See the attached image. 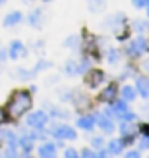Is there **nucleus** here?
Returning <instances> with one entry per match:
<instances>
[{
	"label": "nucleus",
	"instance_id": "nucleus-9",
	"mask_svg": "<svg viewBox=\"0 0 149 158\" xmlns=\"http://www.w3.org/2000/svg\"><path fill=\"white\" fill-rule=\"evenodd\" d=\"M137 90L142 98H149V80L137 78Z\"/></svg>",
	"mask_w": 149,
	"mask_h": 158
},
{
	"label": "nucleus",
	"instance_id": "nucleus-31",
	"mask_svg": "<svg viewBox=\"0 0 149 158\" xmlns=\"http://www.w3.org/2000/svg\"><path fill=\"white\" fill-rule=\"evenodd\" d=\"M146 70L149 71V61H147V63H146Z\"/></svg>",
	"mask_w": 149,
	"mask_h": 158
},
{
	"label": "nucleus",
	"instance_id": "nucleus-21",
	"mask_svg": "<svg viewBox=\"0 0 149 158\" xmlns=\"http://www.w3.org/2000/svg\"><path fill=\"white\" fill-rule=\"evenodd\" d=\"M103 2H104V0H89V4H90L92 9H97L99 5H103Z\"/></svg>",
	"mask_w": 149,
	"mask_h": 158
},
{
	"label": "nucleus",
	"instance_id": "nucleus-7",
	"mask_svg": "<svg viewBox=\"0 0 149 158\" xmlns=\"http://www.w3.org/2000/svg\"><path fill=\"white\" fill-rule=\"evenodd\" d=\"M115 98H116V85H115V84L107 85V87L103 90V94L99 96L101 101H113Z\"/></svg>",
	"mask_w": 149,
	"mask_h": 158
},
{
	"label": "nucleus",
	"instance_id": "nucleus-15",
	"mask_svg": "<svg viewBox=\"0 0 149 158\" xmlns=\"http://www.w3.org/2000/svg\"><path fill=\"white\" fill-rule=\"evenodd\" d=\"M18 143L24 148V151H30L31 146H33V135H23V137L18 139Z\"/></svg>",
	"mask_w": 149,
	"mask_h": 158
},
{
	"label": "nucleus",
	"instance_id": "nucleus-4",
	"mask_svg": "<svg viewBox=\"0 0 149 158\" xmlns=\"http://www.w3.org/2000/svg\"><path fill=\"white\" fill-rule=\"evenodd\" d=\"M144 51H146L144 38H137V40H134V42L128 45V52H130L132 56H140Z\"/></svg>",
	"mask_w": 149,
	"mask_h": 158
},
{
	"label": "nucleus",
	"instance_id": "nucleus-5",
	"mask_svg": "<svg viewBox=\"0 0 149 158\" xmlns=\"http://www.w3.org/2000/svg\"><path fill=\"white\" fill-rule=\"evenodd\" d=\"M0 141L7 143L10 148H16V146H18V137H16V134L10 132V130H0Z\"/></svg>",
	"mask_w": 149,
	"mask_h": 158
},
{
	"label": "nucleus",
	"instance_id": "nucleus-20",
	"mask_svg": "<svg viewBox=\"0 0 149 158\" xmlns=\"http://www.w3.org/2000/svg\"><path fill=\"white\" fill-rule=\"evenodd\" d=\"M118 116H120L121 120H127V122H130V120H134V118H135V115H134V113H130V111H123V113H120Z\"/></svg>",
	"mask_w": 149,
	"mask_h": 158
},
{
	"label": "nucleus",
	"instance_id": "nucleus-1",
	"mask_svg": "<svg viewBox=\"0 0 149 158\" xmlns=\"http://www.w3.org/2000/svg\"><path fill=\"white\" fill-rule=\"evenodd\" d=\"M30 108H31V96H30V92H26V90H18L10 98L9 104H7V111H9L10 116L18 118V116L24 115Z\"/></svg>",
	"mask_w": 149,
	"mask_h": 158
},
{
	"label": "nucleus",
	"instance_id": "nucleus-19",
	"mask_svg": "<svg viewBox=\"0 0 149 158\" xmlns=\"http://www.w3.org/2000/svg\"><path fill=\"white\" fill-rule=\"evenodd\" d=\"M113 111H115V115H120V113H123V111H127V104L123 101H116L115 104H113Z\"/></svg>",
	"mask_w": 149,
	"mask_h": 158
},
{
	"label": "nucleus",
	"instance_id": "nucleus-27",
	"mask_svg": "<svg viewBox=\"0 0 149 158\" xmlns=\"http://www.w3.org/2000/svg\"><path fill=\"white\" fill-rule=\"evenodd\" d=\"M140 148H149V139H142V143H140Z\"/></svg>",
	"mask_w": 149,
	"mask_h": 158
},
{
	"label": "nucleus",
	"instance_id": "nucleus-16",
	"mask_svg": "<svg viewBox=\"0 0 149 158\" xmlns=\"http://www.w3.org/2000/svg\"><path fill=\"white\" fill-rule=\"evenodd\" d=\"M121 96H123L125 101H134L135 99V89L130 87V85H127V87H123V90H121Z\"/></svg>",
	"mask_w": 149,
	"mask_h": 158
},
{
	"label": "nucleus",
	"instance_id": "nucleus-26",
	"mask_svg": "<svg viewBox=\"0 0 149 158\" xmlns=\"http://www.w3.org/2000/svg\"><path fill=\"white\" fill-rule=\"evenodd\" d=\"M127 156H128V158H137V156H139V153H137V151H128V153H127Z\"/></svg>",
	"mask_w": 149,
	"mask_h": 158
},
{
	"label": "nucleus",
	"instance_id": "nucleus-29",
	"mask_svg": "<svg viewBox=\"0 0 149 158\" xmlns=\"http://www.w3.org/2000/svg\"><path fill=\"white\" fill-rule=\"evenodd\" d=\"M142 132H146L149 135V125H142Z\"/></svg>",
	"mask_w": 149,
	"mask_h": 158
},
{
	"label": "nucleus",
	"instance_id": "nucleus-18",
	"mask_svg": "<svg viewBox=\"0 0 149 158\" xmlns=\"http://www.w3.org/2000/svg\"><path fill=\"white\" fill-rule=\"evenodd\" d=\"M121 134L123 135H134L135 134V125L134 123H121Z\"/></svg>",
	"mask_w": 149,
	"mask_h": 158
},
{
	"label": "nucleus",
	"instance_id": "nucleus-14",
	"mask_svg": "<svg viewBox=\"0 0 149 158\" xmlns=\"http://www.w3.org/2000/svg\"><path fill=\"white\" fill-rule=\"evenodd\" d=\"M42 18H43L42 10L38 9V10H35V12H31V14H30V23H31L33 26L40 28V24H42Z\"/></svg>",
	"mask_w": 149,
	"mask_h": 158
},
{
	"label": "nucleus",
	"instance_id": "nucleus-22",
	"mask_svg": "<svg viewBox=\"0 0 149 158\" xmlns=\"http://www.w3.org/2000/svg\"><path fill=\"white\" fill-rule=\"evenodd\" d=\"M147 4H149V0H134L135 7H146Z\"/></svg>",
	"mask_w": 149,
	"mask_h": 158
},
{
	"label": "nucleus",
	"instance_id": "nucleus-23",
	"mask_svg": "<svg viewBox=\"0 0 149 158\" xmlns=\"http://www.w3.org/2000/svg\"><path fill=\"white\" fill-rule=\"evenodd\" d=\"M115 61H118V52L109 51V63H115Z\"/></svg>",
	"mask_w": 149,
	"mask_h": 158
},
{
	"label": "nucleus",
	"instance_id": "nucleus-33",
	"mask_svg": "<svg viewBox=\"0 0 149 158\" xmlns=\"http://www.w3.org/2000/svg\"><path fill=\"white\" fill-rule=\"evenodd\" d=\"M4 2H5V0H0V4H4Z\"/></svg>",
	"mask_w": 149,
	"mask_h": 158
},
{
	"label": "nucleus",
	"instance_id": "nucleus-25",
	"mask_svg": "<svg viewBox=\"0 0 149 158\" xmlns=\"http://www.w3.org/2000/svg\"><path fill=\"white\" fill-rule=\"evenodd\" d=\"M92 144H94V146H103V139H101V137H94Z\"/></svg>",
	"mask_w": 149,
	"mask_h": 158
},
{
	"label": "nucleus",
	"instance_id": "nucleus-28",
	"mask_svg": "<svg viewBox=\"0 0 149 158\" xmlns=\"http://www.w3.org/2000/svg\"><path fill=\"white\" fill-rule=\"evenodd\" d=\"M82 156H85V158H87V156H94V155H92V153H90L89 149H85L83 153H82Z\"/></svg>",
	"mask_w": 149,
	"mask_h": 158
},
{
	"label": "nucleus",
	"instance_id": "nucleus-30",
	"mask_svg": "<svg viewBox=\"0 0 149 158\" xmlns=\"http://www.w3.org/2000/svg\"><path fill=\"white\" fill-rule=\"evenodd\" d=\"M2 59H5V54H4V51L0 49V61H2Z\"/></svg>",
	"mask_w": 149,
	"mask_h": 158
},
{
	"label": "nucleus",
	"instance_id": "nucleus-12",
	"mask_svg": "<svg viewBox=\"0 0 149 158\" xmlns=\"http://www.w3.org/2000/svg\"><path fill=\"white\" fill-rule=\"evenodd\" d=\"M99 127L104 130V132H113V129H115V125H113V122L109 120V118H106V116H101L99 118Z\"/></svg>",
	"mask_w": 149,
	"mask_h": 158
},
{
	"label": "nucleus",
	"instance_id": "nucleus-6",
	"mask_svg": "<svg viewBox=\"0 0 149 158\" xmlns=\"http://www.w3.org/2000/svg\"><path fill=\"white\" fill-rule=\"evenodd\" d=\"M26 51H24V45L21 42H12L10 44V49H9V56L12 59H18L19 56H24Z\"/></svg>",
	"mask_w": 149,
	"mask_h": 158
},
{
	"label": "nucleus",
	"instance_id": "nucleus-32",
	"mask_svg": "<svg viewBox=\"0 0 149 158\" xmlns=\"http://www.w3.org/2000/svg\"><path fill=\"white\" fill-rule=\"evenodd\" d=\"M146 7H147V16H149V4H147V5H146Z\"/></svg>",
	"mask_w": 149,
	"mask_h": 158
},
{
	"label": "nucleus",
	"instance_id": "nucleus-24",
	"mask_svg": "<svg viewBox=\"0 0 149 158\" xmlns=\"http://www.w3.org/2000/svg\"><path fill=\"white\" fill-rule=\"evenodd\" d=\"M64 156H68V158H73V156H76V151H74L73 148H68V149H66V153H64Z\"/></svg>",
	"mask_w": 149,
	"mask_h": 158
},
{
	"label": "nucleus",
	"instance_id": "nucleus-3",
	"mask_svg": "<svg viewBox=\"0 0 149 158\" xmlns=\"http://www.w3.org/2000/svg\"><path fill=\"white\" fill-rule=\"evenodd\" d=\"M47 123V115L43 111H35L33 115L28 116V125L33 129H42Z\"/></svg>",
	"mask_w": 149,
	"mask_h": 158
},
{
	"label": "nucleus",
	"instance_id": "nucleus-10",
	"mask_svg": "<svg viewBox=\"0 0 149 158\" xmlns=\"http://www.w3.org/2000/svg\"><path fill=\"white\" fill-rule=\"evenodd\" d=\"M54 153H56V146L50 143H45L40 146V149H38V155L40 156H54Z\"/></svg>",
	"mask_w": 149,
	"mask_h": 158
},
{
	"label": "nucleus",
	"instance_id": "nucleus-2",
	"mask_svg": "<svg viewBox=\"0 0 149 158\" xmlns=\"http://www.w3.org/2000/svg\"><path fill=\"white\" fill-rule=\"evenodd\" d=\"M52 134H54V137H57V139H74V137H76V132L68 125L56 127V129L52 130Z\"/></svg>",
	"mask_w": 149,
	"mask_h": 158
},
{
	"label": "nucleus",
	"instance_id": "nucleus-8",
	"mask_svg": "<svg viewBox=\"0 0 149 158\" xmlns=\"http://www.w3.org/2000/svg\"><path fill=\"white\" fill-rule=\"evenodd\" d=\"M87 80L90 82V87H97V85L104 80V73L103 71H99V70H92L89 73V78Z\"/></svg>",
	"mask_w": 149,
	"mask_h": 158
},
{
	"label": "nucleus",
	"instance_id": "nucleus-11",
	"mask_svg": "<svg viewBox=\"0 0 149 158\" xmlns=\"http://www.w3.org/2000/svg\"><path fill=\"white\" fill-rule=\"evenodd\" d=\"M21 12H10V14H7L5 16V19H4V24L5 26H12V24H16V23H19L21 21Z\"/></svg>",
	"mask_w": 149,
	"mask_h": 158
},
{
	"label": "nucleus",
	"instance_id": "nucleus-17",
	"mask_svg": "<svg viewBox=\"0 0 149 158\" xmlns=\"http://www.w3.org/2000/svg\"><path fill=\"white\" fill-rule=\"evenodd\" d=\"M121 148H123V141H111L109 143V153H113V155H118L121 151Z\"/></svg>",
	"mask_w": 149,
	"mask_h": 158
},
{
	"label": "nucleus",
	"instance_id": "nucleus-13",
	"mask_svg": "<svg viewBox=\"0 0 149 158\" xmlns=\"http://www.w3.org/2000/svg\"><path fill=\"white\" fill-rule=\"evenodd\" d=\"M94 122H95L94 116H83V118L78 120V127H82V129H85V130H90L94 127Z\"/></svg>",
	"mask_w": 149,
	"mask_h": 158
}]
</instances>
